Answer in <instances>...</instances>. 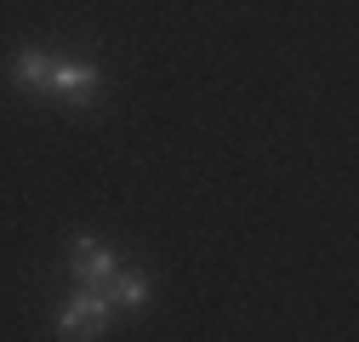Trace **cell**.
<instances>
[{"mask_svg": "<svg viewBox=\"0 0 359 342\" xmlns=\"http://www.w3.org/2000/svg\"><path fill=\"white\" fill-rule=\"evenodd\" d=\"M109 331V296L103 285H80L69 296V308L57 314V336H103Z\"/></svg>", "mask_w": 359, "mask_h": 342, "instance_id": "cell-1", "label": "cell"}, {"mask_svg": "<svg viewBox=\"0 0 359 342\" xmlns=\"http://www.w3.org/2000/svg\"><path fill=\"white\" fill-rule=\"evenodd\" d=\"M69 268H74L80 285H109V274H114L120 263H114V251H109V245H97L92 234H80L74 251H69Z\"/></svg>", "mask_w": 359, "mask_h": 342, "instance_id": "cell-2", "label": "cell"}, {"mask_svg": "<svg viewBox=\"0 0 359 342\" xmlns=\"http://www.w3.org/2000/svg\"><path fill=\"white\" fill-rule=\"evenodd\" d=\"M52 92L86 103L92 92H103V74H97V69H86V63H52Z\"/></svg>", "mask_w": 359, "mask_h": 342, "instance_id": "cell-3", "label": "cell"}, {"mask_svg": "<svg viewBox=\"0 0 359 342\" xmlns=\"http://www.w3.org/2000/svg\"><path fill=\"white\" fill-rule=\"evenodd\" d=\"M103 296H109V303H120V308H143L149 296H154V285H149L143 268H114L109 285H103Z\"/></svg>", "mask_w": 359, "mask_h": 342, "instance_id": "cell-4", "label": "cell"}, {"mask_svg": "<svg viewBox=\"0 0 359 342\" xmlns=\"http://www.w3.org/2000/svg\"><path fill=\"white\" fill-rule=\"evenodd\" d=\"M12 80L23 86V92H52V57L34 52V46H23V52L12 57Z\"/></svg>", "mask_w": 359, "mask_h": 342, "instance_id": "cell-5", "label": "cell"}]
</instances>
